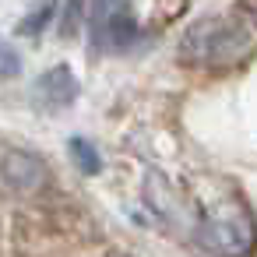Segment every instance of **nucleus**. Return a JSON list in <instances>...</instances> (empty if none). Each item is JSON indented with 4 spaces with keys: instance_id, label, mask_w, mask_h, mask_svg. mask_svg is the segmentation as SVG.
I'll return each mask as SVG.
<instances>
[{
    "instance_id": "nucleus-1",
    "label": "nucleus",
    "mask_w": 257,
    "mask_h": 257,
    "mask_svg": "<svg viewBox=\"0 0 257 257\" xmlns=\"http://www.w3.org/2000/svg\"><path fill=\"white\" fill-rule=\"evenodd\" d=\"M257 53V22L250 4L194 22L180 39V60L197 71H232Z\"/></svg>"
},
{
    "instance_id": "nucleus-2",
    "label": "nucleus",
    "mask_w": 257,
    "mask_h": 257,
    "mask_svg": "<svg viewBox=\"0 0 257 257\" xmlns=\"http://www.w3.org/2000/svg\"><path fill=\"white\" fill-rule=\"evenodd\" d=\"M194 243L211 257H243L257 243V222L239 201L215 204V208L197 215Z\"/></svg>"
},
{
    "instance_id": "nucleus-3",
    "label": "nucleus",
    "mask_w": 257,
    "mask_h": 257,
    "mask_svg": "<svg viewBox=\"0 0 257 257\" xmlns=\"http://www.w3.org/2000/svg\"><path fill=\"white\" fill-rule=\"evenodd\" d=\"M134 0H92V39L106 50H123L141 39V25L131 15Z\"/></svg>"
},
{
    "instance_id": "nucleus-4",
    "label": "nucleus",
    "mask_w": 257,
    "mask_h": 257,
    "mask_svg": "<svg viewBox=\"0 0 257 257\" xmlns=\"http://www.w3.org/2000/svg\"><path fill=\"white\" fill-rule=\"evenodd\" d=\"M0 180L15 194H36L46 183V166L39 155H32L25 148H8L0 155Z\"/></svg>"
},
{
    "instance_id": "nucleus-5",
    "label": "nucleus",
    "mask_w": 257,
    "mask_h": 257,
    "mask_svg": "<svg viewBox=\"0 0 257 257\" xmlns=\"http://www.w3.org/2000/svg\"><path fill=\"white\" fill-rule=\"evenodd\" d=\"M74 95H78V81H74V74H71L67 67H53V71H46V74L36 81V88H32V99H36L43 109L71 106Z\"/></svg>"
},
{
    "instance_id": "nucleus-6",
    "label": "nucleus",
    "mask_w": 257,
    "mask_h": 257,
    "mask_svg": "<svg viewBox=\"0 0 257 257\" xmlns=\"http://www.w3.org/2000/svg\"><path fill=\"white\" fill-rule=\"evenodd\" d=\"M145 201L155 208V215H162V218H169V222L183 218V204H180V197L169 190V183H166L155 169L145 176Z\"/></svg>"
},
{
    "instance_id": "nucleus-7",
    "label": "nucleus",
    "mask_w": 257,
    "mask_h": 257,
    "mask_svg": "<svg viewBox=\"0 0 257 257\" xmlns=\"http://www.w3.org/2000/svg\"><path fill=\"white\" fill-rule=\"evenodd\" d=\"M67 155H71L74 166L85 169V173H99V166H102L99 152H95L92 141H85V138H71V141H67Z\"/></svg>"
},
{
    "instance_id": "nucleus-8",
    "label": "nucleus",
    "mask_w": 257,
    "mask_h": 257,
    "mask_svg": "<svg viewBox=\"0 0 257 257\" xmlns=\"http://www.w3.org/2000/svg\"><path fill=\"white\" fill-rule=\"evenodd\" d=\"M53 11H57V0H43V4H39L32 15L22 18L18 32H22V36H39L46 25H53Z\"/></svg>"
},
{
    "instance_id": "nucleus-9",
    "label": "nucleus",
    "mask_w": 257,
    "mask_h": 257,
    "mask_svg": "<svg viewBox=\"0 0 257 257\" xmlns=\"http://www.w3.org/2000/svg\"><path fill=\"white\" fill-rule=\"evenodd\" d=\"M22 74V57L0 39V81H11V78H18Z\"/></svg>"
}]
</instances>
